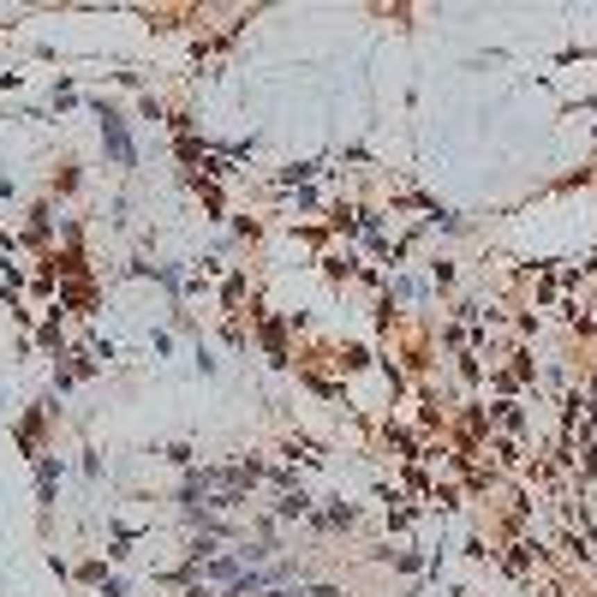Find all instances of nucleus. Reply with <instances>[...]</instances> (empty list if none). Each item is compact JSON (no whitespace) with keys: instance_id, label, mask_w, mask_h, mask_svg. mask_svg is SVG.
<instances>
[{"instance_id":"obj_1","label":"nucleus","mask_w":597,"mask_h":597,"mask_svg":"<svg viewBox=\"0 0 597 597\" xmlns=\"http://www.w3.org/2000/svg\"><path fill=\"white\" fill-rule=\"evenodd\" d=\"M108 144H114V155H119V162L132 155V144H126V132H119V119H108Z\"/></svg>"}]
</instances>
